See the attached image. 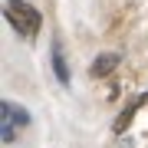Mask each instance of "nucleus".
I'll use <instances>...</instances> for the list:
<instances>
[{
	"instance_id": "obj_1",
	"label": "nucleus",
	"mask_w": 148,
	"mask_h": 148,
	"mask_svg": "<svg viewBox=\"0 0 148 148\" xmlns=\"http://www.w3.org/2000/svg\"><path fill=\"white\" fill-rule=\"evenodd\" d=\"M3 16H7V23L20 33V36H36L40 33V27H43V16H40V10L33 3H27V0H7L3 3Z\"/></svg>"
},
{
	"instance_id": "obj_2",
	"label": "nucleus",
	"mask_w": 148,
	"mask_h": 148,
	"mask_svg": "<svg viewBox=\"0 0 148 148\" xmlns=\"http://www.w3.org/2000/svg\"><path fill=\"white\" fill-rule=\"evenodd\" d=\"M30 122L33 119L27 109H20L16 102H0V138H3V145H13Z\"/></svg>"
},
{
	"instance_id": "obj_3",
	"label": "nucleus",
	"mask_w": 148,
	"mask_h": 148,
	"mask_svg": "<svg viewBox=\"0 0 148 148\" xmlns=\"http://www.w3.org/2000/svg\"><path fill=\"white\" fill-rule=\"evenodd\" d=\"M53 73H56V79L69 86V66H66V56H63V46H59V40L53 43Z\"/></svg>"
},
{
	"instance_id": "obj_4",
	"label": "nucleus",
	"mask_w": 148,
	"mask_h": 148,
	"mask_svg": "<svg viewBox=\"0 0 148 148\" xmlns=\"http://www.w3.org/2000/svg\"><path fill=\"white\" fill-rule=\"evenodd\" d=\"M115 66H119V53H102V56H95V63H92V76H109Z\"/></svg>"
}]
</instances>
